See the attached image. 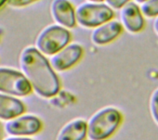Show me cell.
Masks as SVG:
<instances>
[{
  "mask_svg": "<svg viewBox=\"0 0 158 140\" xmlns=\"http://www.w3.org/2000/svg\"><path fill=\"white\" fill-rule=\"evenodd\" d=\"M20 67L34 90L39 97L50 98L60 89V82L49 60L35 47L29 46L20 56Z\"/></svg>",
  "mask_w": 158,
  "mask_h": 140,
  "instance_id": "cell-1",
  "label": "cell"
},
{
  "mask_svg": "<svg viewBox=\"0 0 158 140\" xmlns=\"http://www.w3.org/2000/svg\"><path fill=\"white\" fill-rule=\"evenodd\" d=\"M122 122L118 110L108 107L94 113L87 122V137L90 140H105L117 130Z\"/></svg>",
  "mask_w": 158,
  "mask_h": 140,
  "instance_id": "cell-2",
  "label": "cell"
},
{
  "mask_svg": "<svg viewBox=\"0 0 158 140\" xmlns=\"http://www.w3.org/2000/svg\"><path fill=\"white\" fill-rule=\"evenodd\" d=\"M71 33L57 24L44 28L37 35L35 48L44 56H53L71 42Z\"/></svg>",
  "mask_w": 158,
  "mask_h": 140,
  "instance_id": "cell-3",
  "label": "cell"
},
{
  "mask_svg": "<svg viewBox=\"0 0 158 140\" xmlns=\"http://www.w3.org/2000/svg\"><path fill=\"white\" fill-rule=\"evenodd\" d=\"M74 12L76 23L85 28H97L114 18L113 10L105 3H83Z\"/></svg>",
  "mask_w": 158,
  "mask_h": 140,
  "instance_id": "cell-4",
  "label": "cell"
},
{
  "mask_svg": "<svg viewBox=\"0 0 158 140\" xmlns=\"http://www.w3.org/2000/svg\"><path fill=\"white\" fill-rule=\"evenodd\" d=\"M32 92V87L22 72L0 67V94L11 97H26Z\"/></svg>",
  "mask_w": 158,
  "mask_h": 140,
  "instance_id": "cell-5",
  "label": "cell"
},
{
  "mask_svg": "<svg viewBox=\"0 0 158 140\" xmlns=\"http://www.w3.org/2000/svg\"><path fill=\"white\" fill-rule=\"evenodd\" d=\"M4 128L6 133L10 136L27 137L40 132L42 129V122L35 115L23 114L8 121Z\"/></svg>",
  "mask_w": 158,
  "mask_h": 140,
  "instance_id": "cell-6",
  "label": "cell"
},
{
  "mask_svg": "<svg viewBox=\"0 0 158 140\" xmlns=\"http://www.w3.org/2000/svg\"><path fill=\"white\" fill-rule=\"evenodd\" d=\"M84 54L83 47L76 43H70L61 50L51 56L49 63L54 71L64 72L73 67Z\"/></svg>",
  "mask_w": 158,
  "mask_h": 140,
  "instance_id": "cell-7",
  "label": "cell"
},
{
  "mask_svg": "<svg viewBox=\"0 0 158 140\" xmlns=\"http://www.w3.org/2000/svg\"><path fill=\"white\" fill-rule=\"evenodd\" d=\"M51 15L57 25L72 29L76 25L75 12L73 5L64 0H55L51 3Z\"/></svg>",
  "mask_w": 158,
  "mask_h": 140,
  "instance_id": "cell-8",
  "label": "cell"
},
{
  "mask_svg": "<svg viewBox=\"0 0 158 140\" xmlns=\"http://www.w3.org/2000/svg\"><path fill=\"white\" fill-rule=\"evenodd\" d=\"M120 20L122 22L121 25L130 33H138L144 26V20L139 7L131 1H127L121 9Z\"/></svg>",
  "mask_w": 158,
  "mask_h": 140,
  "instance_id": "cell-9",
  "label": "cell"
},
{
  "mask_svg": "<svg viewBox=\"0 0 158 140\" xmlns=\"http://www.w3.org/2000/svg\"><path fill=\"white\" fill-rule=\"evenodd\" d=\"M122 29L123 27L119 22L109 21L93 30L91 34V41L98 46L109 44L119 36Z\"/></svg>",
  "mask_w": 158,
  "mask_h": 140,
  "instance_id": "cell-10",
  "label": "cell"
},
{
  "mask_svg": "<svg viewBox=\"0 0 158 140\" xmlns=\"http://www.w3.org/2000/svg\"><path fill=\"white\" fill-rule=\"evenodd\" d=\"M24 111L25 106L19 98L0 94V120L8 122L23 115Z\"/></svg>",
  "mask_w": 158,
  "mask_h": 140,
  "instance_id": "cell-11",
  "label": "cell"
},
{
  "mask_svg": "<svg viewBox=\"0 0 158 140\" xmlns=\"http://www.w3.org/2000/svg\"><path fill=\"white\" fill-rule=\"evenodd\" d=\"M86 138L87 122L83 119H74L60 130L56 140H85Z\"/></svg>",
  "mask_w": 158,
  "mask_h": 140,
  "instance_id": "cell-12",
  "label": "cell"
},
{
  "mask_svg": "<svg viewBox=\"0 0 158 140\" xmlns=\"http://www.w3.org/2000/svg\"><path fill=\"white\" fill-rule=\"evenodd\" d=\"M140 11L147 17H153L158 15V0L150 1H139Z\"/></svg>",
  "mask_w": 158,
  "mask_h": 140,
  "instance_id": "cell-13",
  "label": "cell"
},
{
  "mask_svg": "<svg viewBox=\"0 0 158 140\" xmlns=\"http://www.w3.org/2000/svg\"><path fill=\"white\" fill-rule=\"evenodd\" d=\"M151 112L154 121L158 123V89H156L151 97Z\"/></svg>",
  "mask_w": 158,
  "mask_h": 140,
  "instance_id": "cell-14",
  "label": "cell"
},
{
  "mask_svg": "<svg viewBox=\"0 0 158 140\" xmlns=\"http://www.w3.org/2000/svg\"><path fill=\"white\" fill-rule=\"evenodd\" d=\"M127 2V1H115V0H108V1L105 2V4L110 9L113 8V9H115V10H119V9H122L126 5Z\"/></svg>",
  "mask_w": 158,
  "mask_h": 140,
  "instance_id": "cell-15",
  "label": "cell"
},
{
  "mask_svg": "<svg viewBox=\"0 0 158 140\" xmlns=\"http://www.w3.org/2000/svg\"><path fill=\"white\" fill-rule=\"evenodd\" d=\"M34 1H10V2H8L9 4H12V5H14L15 7L17 6V7H23V6H27V5H30V4H32Z\"/></svg>",
  "mask_w": 158,
  "mask_h": 140,
  "instance_id": "cell-16",
  "label": "cell"
},
{
  "mask_svg": "<svg viewBox=\"0 0 158 140\" xmlns=\"http://www.w3.org/2000/svg\"><path fill=\"white\" fill-rule=\"evenodd\" d=\"M3 140H33L29 137H21V136H9Z\"/></svg>",
  "mask_w": 158,
  "mask_h": 140,
  "instance_id": "cell-17",
  "label": "cell"
},
{
  "mask_svg": "<svg viewBox=\"0 0 158 140\" xmlns=\"http://www.w3.org/2000/svg\"><path fill=\"white\" fill-rule=\"evenodd\" d=\"M153 28H154V31H155V33L158 34V17H157V18H156V20L154 21Z\"/></svg>",
  "mask_w": 158,
  "mask_h": 140,
  "instance_id": "cell-18",
  "label": "cell"
},
{
  "mask_svg": "<svg viewBox=\"0 0 158 140\" xmlns=\"http://www.w3.org/2000/svg\"><path fill=\"white\" fill-rule=\"evenodd\" d=\"M5 3H6L5 1H0V8H1V7H2V6L5 4Z\"/></svg>",
  "mask_w": 158,
  "mask_h": 140,
  "instance_id": "cell-19",
  "label": "cell"
},
{
  "mask_svg": "<svg viewBox=\"0 0 158 140\" xmlns=\"http://www.w3.org/2000/svg\"><path fill=\"white\" fill-rule=\"evenodd\" d=\"M1 125H0V140H1Z\"/></svg>",
  "mask_w": 158,
  "mask_h": 140,
  "instance_id": "cell-20",
  "label": "cell"
}]
</instances>
